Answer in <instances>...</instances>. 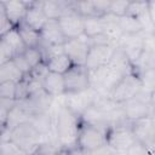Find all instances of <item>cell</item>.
Returning <instances> with one entry per match:
<instances>
[{
	"label": "cell",
	"mask_w": 155,
	"mask_h": 155,
	"mask_svg": "<svg viewBox=\"0 0 155 155\" xmlns=\"http://www.w3.org/2000/svg\"><path fill=\"white\" fill-rule=\"evenodd\" d=\"M5 132H7V137L5 139H8L12 143H15L27 155H33L38 145L42 142V136L29 121L17 124L16 126Z\"/></svg>",
	"instance_id": "7a4b0ae2"
},
{
	"label": "cell",
	"mask_w": 155,
	"mask_h": 155,
	"mask_svg": "<svg viewBox=\"0 0 155 155\" xmlns=\"http://www.w3.org/2000/svg\"><path fill=\"white\" fill-rule=\"evenodd\" d=\"M2 6H4L5 16H6L8 23L11 24V27H17L24 21L25 13L29 7V2L28 1H17V0L2 1Z\"/></svg>",
	"instance_id": "4fadbf2b"
},
{
	"label": "cell",
	"mask_w": 155,
	"mask_h": 155,
	"mask_svg": "<svg viewBox=\"0 0 155 155\" xmlns=\"http://www.w3.org/2000/svg\"><path fill=\"white\" fill-rule=\"evenodd\" d=\"M45 64H46L48 71L57 73V74H61V75H64L74 65L73 62L69 59V57L65 56L64 53L58 54V56H54V57L47 59L45 62Z\"/></svg>",
	"instance_id": "d6986e66"
},
{
	"label": "cell",
	"mask_w": 155,
	"mask_h": 155,
	"mask_svg": "<svg viewBox=\"0 0 155 155\" xmlns=\"http://www.w3.org/2000/svg\"><path fill=\"white\" fill-rule=\"evenodd\" d=\"M116 47L114 45H91L84 67L87 70H93L107 65Z\"/></svg>",
	"instance_id": "ba28073f"
},
{
	"label": "cell",
	"mask_w": 155,
	"mask_h": 155,
	"mask_svg": "<svg viewBox=\"0 0 155 155\" xmlns=\"http://www.w3.org/2000/svg\"><path fill=\"white\" fill-rule=\"evenodd\" d=\"M16 90H17L16 81L10 80V81L1 82L0 84V98L16 101Z\"/></svg>",
	"instance_id": "4316f807"
},
{
	"label": "cell",
	"mask_w": 155,
	"mask_h": 155,
	"mask_svg": "<svg viewBox=\"0 0 155 155\" xmlns=\"http://www.w3.org/2000/svg\"><path fill=\"white\" fill-rule=\"evenodd\" d=\"M15 57V53L12 52V50L8 47V45L0 38V64H4L6 62L12 61V58Z\"/></svg>",
	"instance_id": "4dcf8cb0"
},
{
	"label": "cell",
	"mask_w": 155,
	"mask_h": 155,
	"mask_svg": "<svg viewBox=\"0 0 155 155\" xmlns=\"http://www.w3.org/2000/svg\"><path fill=\"white\" fill-rule=\"evenodd\" d=\"M0 155H1V153H0Z\"/></svg>",
	"instance_id": "d590c367"
},
{
	"label": "cell",
	"mask_w": 155,
	"mask_h": 155,
	"mask_svg": "<svg viewBox=\"0 0 155 155\" xmlns=\"http://www.w3.org/2000/svg\"><path fill=\"white\" fill-rule=\"evenodd\" d=\"M12 62L15 63V65L17 67V69L23 74V76H27L31 73V68L29 67V64L27 63V61L24 59L23 54H16L13 58H12Z\"/></svg>",
	"instance_id": "f546056e"
},
{
	"label": "cell",
	"mask_w": 155,
	"mask_h": 155,
	"mask_svg": "<svg viewBox=\"0 0 155 155\" xmlns=\"http://www.w3.org/2000/svg\"><path fill=\"white\" fill-rule=\"evenodd\" d=\"M58 155H70V153H69V150H62Z\"/></svg>",
	"instance_id": "e575fe53"
},
{
	"label": "cell",
	"mask_w": 155,
	"mask_h": 155,
	"mask_svg": "<svg viewBox=\"0 0 155 155\" xmlns=\"http://www.w3.org/2000/svg\"><path fill=\"white\" fill-rule=\"evenodd\" d=\"M25 47L27 48H35V47H39L40 42H41V39H40V33L35 31L34 29H31L30 27H28L24 22H22L19 25L16 27Z\"/></svg>",
	"instance_id": "44dd1931"
},
{
	"label": "cell",
	"mask_w": 155,
	"mask_h": 155,
	"mask_svg": "<svg viewBox=\"0 0 155 155\" xmlns=\"http://www.w3.org/2000/svg\"><path fill=\"white\" fill-rule=\"evenodd\" d=\"M42 88L44 91L51 96L52 98L64 94V79L63 75L47 71L42 79Z\"/></svg>",
	"instance_id": "e0dca14e"
},
{
	"label": "cell",
	"mask_w": 155,
	"mask_h": 155,
	"mask_svg": "<svg viewBox=\"0 0 155 155\" xmlns=\"http://www.w3.org/2000/svg\"><path fill=\"white\" fill-rule=\"evenodd\" d=\"M107 144V132L82 124L81 122V127L79 131V136H78V144L76 148H79L82 151H91L98 147H102Z\"/></svg>",
	"instance_id": "5b68a950"
},
{
	"label": "cell",
	"mask_w": 155,
	"mask_h": 155,
	"mask_svg": "<svg viewBox=\"0 0 155 155\" xmlns=\"http://www.w3.org/2000/svg\"><path fill=\"white\" fill-rule=\"evenodd\" d=\"M22 54H23L24 59L27 61V63L29 64V67L31 68V70L34 68H36L38 65H40L41 63H44V58H42L41 51L38 47H35V48H25Z\"/></svg>",
	"instance_id": "d4e9b609"
},
{
	"label": "cell",
	"mask_w": 155,
	"mask_h": 155,
	"mask_svg": "<svg viewBox=\"0 0 155 155\" xmlns=\"http://www.w3.org/2000/svg\"><path fill=\"white\" fill-rule=\"evenodd\" d=\"M62 150L61 145L54 140H42L35 149L33 155H58Z\"/></svg>",
	"instance_id": "cb8c5ba5"
},
{
	"label": "cell",
	"mask_w": 155,
	"mask_h": 155,
	"mask_svg": "<svg viewBox=\"0 0 155 155\" xmlns=\"http://www.w3.org/2000/svg\"><path fill=\"white\" fill-rule=\"evenodd\" d=\"M0 153L1 155H27L21 148L8 139L0 140Z\"/></svg>",
	"instance_id": "83f0119b"
},
{
	"label": "cell",
	"mask_w": 155,
	"mask_h": 155,
	"mask_svg": "<svg viewBox=\"0 0 155 155\" xmlns=\"http://www.w3.org/2000/svg\"><path fill=\"white\" fill-rule=\"evenodd\" d=\"M124 115L127 121H134L140 117L153 116V102H148L139 96L121 104Z\"/></svg>",
	"instance_id": "8fae6325"
},
{
	"label": "cell",
	"mask_w": 155,
	"mask_h": 155,
	"mask_svg": "<svg viewBox=\"0 0 155 155\" xmlns=\"http://www.w3.org/2000/svg\"><path fill=\"white\" fill-rule=\"evenodd\" d=\"M67 40L78 39L84 35V17L76 12H70L57 19Z\"/></svg>",
	"instance_id": "7c38bea8"
},
{
	"label": "cell",
	"mask_w": 155,
	"mask_h": 155,
	"mask_svg": "<svg viewBox=\"0 0 155 155\" xmlns=\"http://www.w3.org/2000/svg\"><path fill=\"white\" fill-rule=\"evenodd\" d=\"M47 21L48 19L41 8V1H29V7L23 22L35 31L40 33Z\"/></svg>",
	"instance_id": "2e32d148"
},
{
	"label": "cell",
	"mask_w": 155,
	"mask_h": 155,
	"mask_svg": "<svg viewBox=\"0 0 155 155\" xmlns=\"http://www.w3.org/2000/svg\"><path fill=\"white\" fill-rule=\"evenodd\" d=\"M22 79H23V74L17 69V67L12 61L0 64V84L10 80L18 82Z\"/></svg>",
	"instance_id": "603a6c76"
},
{
	"label": "cell",
	"mask_w": 155,
	"mask_h": 155,
	"mask_svg": "<svg viewBox=\"0 0 155 155\" xmlns=\"http://www.w3.org/2000/svg\"><path fill=\"white\" fill-rule=\"evenodd\" d=\"M131 131L136 140L148 148H153L154 144V117L145 116L130 122Z\"/></svg>",
	"instance_id": "9c48e42d"
},
{
	"label": "cell",
	"mask_w": 155,
	"mask_h": 155,
	"mask_svg": "<svg viewBox=\"0 0 155 155\" xmlns=\"http://www.w3.org/2000/svg\"><path fill=\"white\" fill-rule=\"evenodd\" d=\"M64 94H73L90 88L88 70L84 65H73L64 75Z\"/></svg>",
	"instance_id": "8992f818"
},
{
	"label": "cell",
	"mask_w": 155,
	"mask_h": 155,
	"mask_svg": "<svg viewBox=\"0 0 155 155\" xmlns=\"http://www.w3.org/2000/svg\"><path fill=\"white\" fill-rule=\"evenodd\" d=\"M65 96L67 97H65L63 104L70 111H73L75 115L81 117V115L93 104L98 93L90 87V88H87L82 92L73 93V94H65Z\"/></svg>",
	"instance_id": "52a82bcc"
},
{
	"label": "cell",
	"mask_w": 155,
	"mask_h": 155,
	"mask_svg": "<svg viewBox=\"0 0 155 155\" xmlns=\"http://www.w3.org/2000/svg\"><path fill=\"white\" fill-rule=\"evenodd\" d=\"M87 155H116L115 150H113L108 144H104L102 147H98L91 151H87L86 153Z\"/></svg>",
	"instance_id": "836d02e7"
},
{
	"label": "cell",
	"mask_w": 155,
	"mask_h": 155,
	"mask_svg": "<svg viewBox=\"0 0 155 155\" xmlns=\"http://www.w3.org/2000/svg\"><path fill=\"white\" fill-rule=\"evenodd\" d=\"M41 8L47 19H59L67 13L75 12V1H41Z\"/></svg>",
	"instance_id": "5bb4252c"
},
{
	"label": "cell",
	"mask_w": 155,
	"mask_h": 155,
	"mask_svg": "<svg viewBox=\"0 0 155 155\" xmlns=\"http://www.w3.org/2000/svg\"><path fill=\"white\" fill-rule=\"evenodd\" d=\"M104 21L103 17H87L84 18V35L88 39L103 34Z\"/></svg>",
	"instance_id": "7402d4cb"
},
{
	"label": "cell",
	"mask_w": 155,
	"mask_h": 155,
	"mask_svg": "<svg viewBox=\"0 0 155 155\" xmlns=\"http://www.w3.org/2000/svg\"><path fill=\"white\" fill-rule=\"evenodd\" d=\"M40 39L46 45H63L67 39L57 19H48L40 30Z\"/></svg>",
	"instance_id": "9a60e30c"
},
{
	"label": "cell",
	"mask_w": 155,
	"mask_h": 155,
	"mask_svg": "<svg viewBox=\"0 0 155 155\" xmlns=\"http://www.w3.org/2000/svg\"><path fill=\"white\" fill-rule=\"evenodd\" d=\"M130 1H110V7H109V13L115 16V17H121L126 15L127 6Z\"/></svg>",
	"instance_id": "f1b7e54d"
},
{
	"label": "cell",
	"mask_w": 155,
	"mask_h": 155,
	"mask_svg": "<svg viewBox=\"0 0 155 155\" xmlns=\"http://www.w3.org/2000/svg\"><path fill=\"white\" fill-rule=\"evenodd\" d=\"M12 27L11 24L8 23L6 16H5V12H4V6H2V1H0V36L4 35L7 30H10Z\"/></svg>",
	"instance_id": "1f68e13d"
},
{
	"label": "cell",
	"mask_w": 155,
	"mask_h": 155,
	"mask_svg": "<svg viewBox=\"0 0 155 155\" xmlns=\"http://www.w3.org/2000/svg\"><path fill=\"white\" fill-rule=\"evenodd\" d=\"M88 48H90V41L88 38H86L85 35L78 39L67 40L63 44V52L65 56L69 57V59L73 62L74 65H85V59Z\"/></svg>",
	"instance_id": "30bf717a"
},
{
	"label": "cell",
	"mask_w": 155,
	"mask_h": 155,
	"mask_svg": "<svg viewBox=\"0 0 155 155\" xmlns=\"http://www.w3.org/2000/svg\"><path fill=\"white\" fill-rule=\"evenodd\" d=\"M8 115H10V110L4 107H0V136L7 130Z\"/></svg>",
	"instance_id": "d6a6232c"
},
{
	"label": "cell",
	"mask_w": 155,
	"mask_h": 155,
	"mask_svg": "<svg viewBox=\"0 0 155 155\" xmlns=\"http://www.w3.org/2000/svg\"><path fill=\"white\" fill-rule=\"evenodd\" d=\"M137 143L130 122L114 126L107 131V144L115 151H126Z\"/></svg>",
	"instance_id": "277c9868"
},
{
	"label": "cell",
	"mask_w": 155,
	"mask_h": 155,
	"mask_svg": "<svg viewBox=\"0 0 155 155\" xmlns=\"http://www.w3.org/2000/svg\"><path fill=\"white\" fill-rule=\"evenodd\" d=\"M142 90V81L139 76L134 73H130L125 75L119 84L113 88L109 93V98L119 104H122L132 98H134Z\"/></svg>",
	"instance_id": "3957f363"
},
{
	"label": "cell",
	"mask_w": 155,
	"mask_h": 155,
	"mask_svg": "<svg viewBox=\"0 0 155 155\" xmlns=\"http://www.w3.org/2000/svg\"><path fill=\"white\" fill-rule=\"evenodd\" d=\"M52 116L53 136L61 148L64 150H71L76 148L81 119L70 111L64 104H61Z\"/></svg>",
	"instance_id": "6da1fadb"
},
{
	"label": "cell",
	"mask_w": 155,
	"mask_h": 155,
	"mask_svg": "<svg viewBox=\"0 0 155 155\" xmlns=\"http://www.w3.org/2000/svg\"><path fill=\"white\" fill-rule=\"evenodd\" d=\"M0 38L8 45V47L12 50V52L15 53V56L23 53L24 50L27 48L16 27H12L10 30H7V31H6L4 35H1Z\"/></svg>",
	"instance_id": "ffe728a7"
},
{
	"label": "cell",
	"mask_w": 155,
	"mask_h": 155,
	"mask_svg": "<svg viewBox=\"0 0 155 155\" xmlns=\"http://www.w3.org/2000/svg\"><path fill=\"white\" fill-rule=\"evenodd\" d=\"M148 6H149V1H130L126 15L136 18H140L148 12Z\"/></svg>",
	"instance_id": "484cf974"
},
{
	"label": "cell",
	"mask_w": 155,
	"mask_h": 155,
	"mask_svg": "<svg viewBox=\"0 0 155 155\" xmlns=\"http://www.w3.org/2000/svg\"><path fill=\"white\" fill-rule=\"evenodd\" d=\"M117 24L124 33V35H136L142 31H144V28L140 23V21L136 17L124 15L117 18Z\"/></svg>",
	"instance_id": "ac0fdd59"
}]
</instances>
